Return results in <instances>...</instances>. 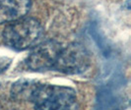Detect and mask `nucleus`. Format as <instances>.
Wrapping results in <instances>:
<instances>
[{
    "instance_id": "obj_1",
    "label": "nucleus",
    "mask_w": 131,
    "mask_h": 110,
    "mask_svg": "<svg viewBox=\"0 0 131 110\" xmlns=\"http://www.w3.org/2000/svg\"><path fill=\"white\" fill-rule=\"evenodd\" d=\"M30 103L36 109H74L77 105L76 91L71 88L37 83Z\"/></svg>"
},
{
    "instance_id": "obj_2",
    "label": "nucleus",
    "mask_w": 131,
    "mask_h": 110,
    "mask_svg": "<svg viewBox=\"0 0 131 110\" xmlns=\"http://www.w3.org/2000/svg\"><path fill=\"white\" fill-rule=\"evenodd\" d=\"M42 33V27L34 18H21L5 27L2 40L9 48L23 51L37 43Z\"/></svg>"
},
{
    "instance_id": "obj_3",
    "label": "nucleus",
    "mask_w": 131,
    "mask_h": 110,
    "mask_svg": "<svg viewBox=\"0 0 131 110\" xmlns=\"http://www.w3.org/2000/svg\"><path fill=\"white\" fill-rule=\"evenodd\" d=\"M91 65V56L88 49L79 42L62 46L53 70L66 75L82 74Z\"/></svg>"
},
{
    "instance_id": "obj_4",
    "label": "nucleus",
    "mask_w": 131,
    "mask_h": 110,
    "mask_svg": "<svg viewBox=\"0 0 131 110\" xmlns=\"http://www.w3.org/2000/svg\"><path fill=\"white\" fill-rule=\"evenodd\" d=\"M62 48L61 43L49 39L39 43L33 49L26 59V65L35 72L53 70L58 54Z\"/></svg>"
},
{
    "instance_id": "obj_5",
    "label": "nucleus",
    "mask_w": 131,
    "mask_h": 110,
    "mask_svg": "<svg viewBox=\"0 0 131 110\" xmlns=\"http://www.w3.org/2000/svg\"><path fill=\"white\" fill-rule=\"evenodd\" d=\"M32 7V0H0V25L24 18Z\"/></svg>"
},
{
    "instance_id": "obj_6",
    "label": "nucleus",
    "mask_w": 131,
    "mask_h": 110,
    "mask_svg": "<svg viewBox=\"0 0 131 110\" xmlns=\"http://www.w3.org/2000/svg\"><path fill=\"white\" fill-rule=\"evenodd\" d=\"M117 80L113 79L108 84L100 88L97 93V108L101 109H112L119 107V96L115 92Z\"/></svg>"
},
{
    "instance_id": "obj_7",
    "label": "nucleus",
    "mask_w": 131,
    "mask_h": 110,
    "mask_svg": "<svg viewBox=\"0 0 131 110\" xmlns=\"http://www.w3.org/2000/svg\"><path fill=\"white\" fill-rule=\"evenodd\" d=\"M38 82L33 80H25L22 79L15 82L11 87V96L16 101L29 102L30 97L32 95L34 89Z\"/></svg>"
},
{
    "instance_id": "obj_8",
    "label": "nucleus",
    "mask_w": 131,
    "mask_h": 110,
    "mask_svg": "<svg viewBox=\"0 0 131 110\" xmlns=\"http://www.w3.org/2000/svg\"><path fill=\"white\" fill-rule=\"evenodd\" d=\"M89 32H90L91 36L94 39L95 43L99 47L100 51L102 52V54L105 57L108 58L111 56V54H112V46L110 45V43H108L107 39H105L104 33L101 32L97 22H93L91 24L90 29H89Z\"/></svg>"
},
{
    "instance_id": "obj_9",
    "label": "nucleus",
    "mask_w": 131,
    "mask_h": 110,
    "mask_svg": "<svg viewBox=\"0 0 131 110\" xmlns=\"http://www.w3.org/2000/svg\"><path fill=\"white\" fill-rule=\"evenodd\" d=\"M12 63V59L8 57H0V75L7 71Z\"/></svg>"
}]
</instances>
